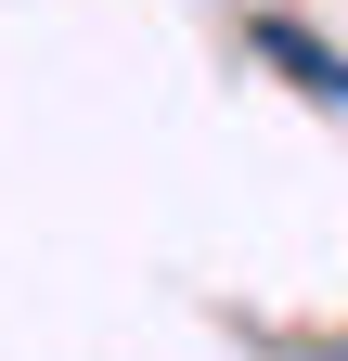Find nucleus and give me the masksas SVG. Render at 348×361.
Instances as JSON below:
<instances>
[{"label": "nucleus", "instance_id": "obj_1", "mask_svg": "<svg viewBox=\"0 0 348 361\" xmlns=\"http://www.w3.org/2000/svg\"><path fill=\"white\" fill-rule=\"evenodd\" d=\"M271 52H284L297 78H310V90H323V104H348V65H335V52H310V39H297V26H271Z\"/></svg>", "mask_w": 348, "mask_h": 361}]
</instances>
